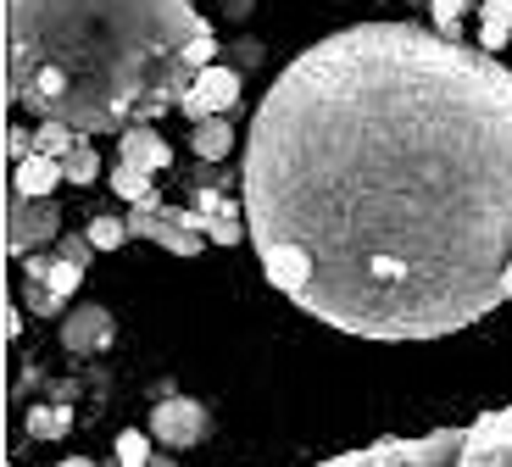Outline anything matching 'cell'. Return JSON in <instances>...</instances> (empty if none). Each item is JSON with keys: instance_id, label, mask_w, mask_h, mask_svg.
Masks as SVG:
<instances>
[{"instance_id": "cell-8", "label": "cell", "mask_w": 512, "mask_h": 467, "mask_svg": "<svg viewBox=\"0 0 512 467\" xmlns=\"http://www.w3.org/2000/svg\"><path fill=\"white\" fill-rule=\"evenodd\" d=\"M462 467H512V412H485L468 423Z\"/></svg>"}, {"instance_id": "cell-12", "label": "cell", "mask_w": 512, "mask_h": 467, "mask_svg": "<svg viewBox=\"0 0 512 467\" xmlns=\"http://www.w3.org/2000/svg\"><path fill=\"white\" fill-rule=\"evenodd\" d=\"M67 184V167L56 162V156H28V162H17V178H12V190L17 195H34V201H51V190H62Z\"/></svg>"}, {"instance_id": "cell-20", "label": "cell", "mask_w": 512, "mask_h": 467, "mask_svg": "<svg viewBox=\"0 0 512 467\" xmlns=\"http://www.w3.org/2000/svg\"><path fill=\"white\" fill-rule=\"evenodd\" d=\"M84 234H90L95 251H117V245L128 240V217H90V228H84Z\"/></svg>"}, {"instance_id": "cell-11", "label": "cell", "mask_w": 512, "mask_h": 467, "mask_svg": "<svg viewBox=\"0 0 512 467\" xmlns=\"http://www.w3.org/2000/svg\"><path fill=\"white\" fill-rule=\"evenodd\" d=\"M23 278H39L45 290H56L62 301H73L78 295V284H84V267L78 262H67V256H23Z\"/></svg>"}, {"instance_id": "cell-19", "label": "cell", "mask_w": 512, "mask_h": 467, "mask_svg": "<svg viewBox=\"0 0 512 467\" xmlns=\"http://www.w3.org/2000/svg\"><path fill=\"white\" fill-rule=\"evenodd\" d=\"M156 456H151V434H140V429H123L117 434V467H151Z\"/></svg>"}, {"instance_id": "cell-3", "label": "cell", "mask_w": 512, "mask_h": 467, "mask_svg": "<svg viewBox=\"0 0 512 467\" xmlns=\"http://www.w3.org/2000/svg\"><path fill=\"white\" fill-rule=\"evenodd\" d=\"M462 434L468 429H429V434H390V440L340 451L318 467H462Z\"/></svg>"}, {"instance_id": "cell-9", "label": "cell", "mask_w": 512, "mask_h": 467, "mask_svg": "<svg viewBox=\"0 0 512 467\" xmlns=\"http://www.w3.org/2000/svg\"><path fill=\"white\" fill-rule=\"evenodd\" d=\"M112 334H117V323H112V312H106V306H73V312L62 317V345L73 356L106 351V345H112Z\"/></svg>"}, {"instance_id": "cell-25", "label": "cell", "mask_w": 512, "mask_h": 467, "mask_svg": "<svg viewBox=\"0 0 512 467\" xmlns=\"http://www.w3.org/2000/svg\"><path fill=\"white\" fill-rule=\"evenodd\" d=\"M501 295H507V301H512V267H507V273H501Z\"/></svg>"}, {"instance_id": "cell-18", "label": "cell", "mask_w": 512, "mask_h": 467, "mask_svg": "<svg viewBox=\"0 0 512 467\" xmlns=\"http://www.w3.org/2000/svg\"><path fill=\"white\" fill-rule=\"evenodd\" d=\"M23 306L34 317H67V301L56 290H45V284H39V278H23Z\"/></svg>"}, {"instance_id": "cell-21", "label": "cell", "mask_w": 512, "mask_h": 467, "mask_svg": "<svg viewBox=\"0 0 512 467\" xmlns=\"http://www.w3.org/2000/svg\"><path fill=\"white\" fill-rule=\"evenodd\" d=\"M429 12H435V28H440V34L457 39V23H462V12H468V0H435Z\"/></svg>"}, {"instance_id": "cell-22", "label": "cell", "mask_w": 512, "mask_h": 467, "mask_svg": "<svg viewBox=\"0 0 512 467\" xmlns=\"http://www.w3.org/2000/svg\"><path fill=\"white\" fill-rule=\"evenodd\" d=\"M90 251H95L90 234H62V240H56V256H67V262H78V267L90 262Z\"/></svg>"}, {"instance_id": "cell-26", "label": "cell", "mask_w": 512, "mask_h": 467, "mask_svg": "<svg viewBox=\"0 0 512 467\" xmlns=\"http://www.w3.org/2000/svg\"><path fill=\"white\" fill-rule=\"evenodd\" d=\"M151 467H179V462H173V456H156V462Z\"/></svg>"}, {"instance_id": "cell-23", "label": "cell", "mask_w": 512, "mask_h": 467, "mask_svg": "<svg viewBox=\"0 0 512 467\" xmlns=\"http://www.w3.org/2000/svg\"><path fill=\"white\" fill-rule=\"evenodd\" d=\"M6 156H12V162H28V156H34V134H28V128H6Z\"/></svg>"}, {"instance_id": "cell-4", "label": "cell", "mask_w": 512, "mask_h": 467, "mask_svg": "<svg viewBox=\"0 0 512 467\" xmlns=\"http://www.w3.org/2000/svg\"><path fill=\"white\" fill-rule=\"evenodd\" d=\"M128 234L162 245L173 256H201L206 245V223L195 206H167V201H145V206H128Z\"/></svg>"}, {"instance_id": "cell-10", "label": "cell", "mask_w": 512, "mask_h": 467, "mask_svg": "<svg viewBox=\"0 0 512 467\" xmlns=\"http://www.w3.org/2000/svg\"><path fill=\"white\" fill-rule=\"evenodd\" d=\"M117 162L140 167V173H162V167L173 162V145H167L151 123H140V128H128V134H117Z\"/></svg>"}, {"instance_id": "cell-14", "label": "cell", "mask_w": 512, "mask_h": 467, "mask_svg": "<svg viewBox=\"0 0 512 467\" xmlns=\"http://www.w3.org/2000/svg\"><path fill=\"white\" fill-rule=\"evenodd\" d=\"M512 39V0H479V51L496 56Z\"/></svg>"}, {"instance_id": "cell-15", "label": "cell", "mask_w": 512, "mask_h": 467, "mask_svg": "<svg viewBox=\"0 0 512 467\" xmlns=\"http://www.w3.org/2000/svg\"><path fill=\"white\" fill-rule=\"evenodd\" d=\"M190 145H195V156H201V162H229V151H234L229 117H206V123H195Z\"/></svg>"}, {"instance_id": "cell-7", "label": "cell", "mask_w": 512, "mask_h": 467, "mask_svg": "<svg viewBox=\"0 0 512 467\" xmlns=\"http://www.w3.org/2000/svg\"><path fill=\"white\" fill-rule=\"evenodd\" d=\"M234 106H240V67H201L195 73V84L184 89L179 112L190 117V123H206V117H234Z\"/></svg>"}, {"instance_id": "cell-24", "label": "cell", "mask_w": 512, "mask_h": 467, "mask_svg": "<svg viewBox=\"0 0 512 467\" xmlns=\"http://www.w3.org/2000/svg\"><path fill=\"white\" fill-rule=\"evenodd\" d=\"M56 467H95L90 456H67V462H56Z\"/></svg>"}, {"instance_id": "cell-5", "label": "cell", "mask_w": 512, "mask_h": 467, "mask_svg": "<svg viewBox=\"0 0 512 467\" xmlns=\"http://www.w3.org/2000/svg\"><path fill=\"white\" fill-rule=\"evenodd\" d=\"M56 240H62V206L12 190V201H6V251L34 256L39 245H56Z\"/></svg>"}, {"instance_id": "cell-1", "label": "cell", "mask_w": 512, "mask_h": 467, "mask_svg": "<svg viewBox=\"0 0 512 467\" xmlns=\"http://www.w3.org/2000/svg\"><path fill=\"white\" fill-rule=\"evenodd\" d=\"M240 206L279 295L357 340H446L512 267V73L440 28L351 23L262 95Z\"/></svg>"}, {"instance_id": "cell-13", "label": "cell", "mask_w": 512, "mask_h": 467, "mask_svg": "<svg viewBox=\"0 0 512 467\" xmlns=\"http://www.w3.org/2000/svg\"><path fill=\"white\" fill-rule=\"evenodd\" d=\"M156 173H140V167H128V162H117L112 173H106V190L117 195V201H128V206H145V201H162L156 195V184H151Z\"/></svg>"}, {"instance_id": "cell-2", "label": "cell", "mask_w": 512, "mask_h": 467, "mask_svg": "<svg viewBox=\"0 0 512 467\" xmlns=\"http://www.w3.org/2000/svg\"><path fill=\"white\" fill-rule=\"evenodd\" d=\"M201 34L195 0H12L6 89L39 123L128 134L179 112Z\"/></svg>"}, {"instance_id": "cell-6", "label": "cell", "mask_w": 512, "mask_h": 467, "mask_svg": "<svg viewBox=\"0 0 512 467\" xmlns=\"http://www.w3.org/2000/svg\"><path fill=\"white\" fill-rule=\"evenodd\" d=\"M212 434V412L195 395H167L151 406V440H162L167 451H190Z\"/></svg>"}, {"instance_id": "cell-16", "label": "cell", "mask_w": 512, "mask_h": 467, "mask_svg": "<svg viewBox=\"0 0 512 467\" xmlns=\"http://www.w3.org/2000/svg\"><path fill=\"white\" fill-rule=\"evenodd\" d=\"M67 429H73V412H67L62 401H45V406L28 412V434H34V440H62Z\"/></svg>"}, {"instance_id": "cell-17", "label": "cell", "mask_w": 512, "mask_h": 467, "mask_svg": "<svg viewBox=\"0 0 512 467\" xmlns=\"http://www.w3.org/2000/svg\"><path fill=\"white\" fill-rule=\"evenodd\" d=\"M62 167H67V184H95V178H101V151H95V139L90 134L78 139L73 156H67Z\"/></svg>"}]
</instances>
